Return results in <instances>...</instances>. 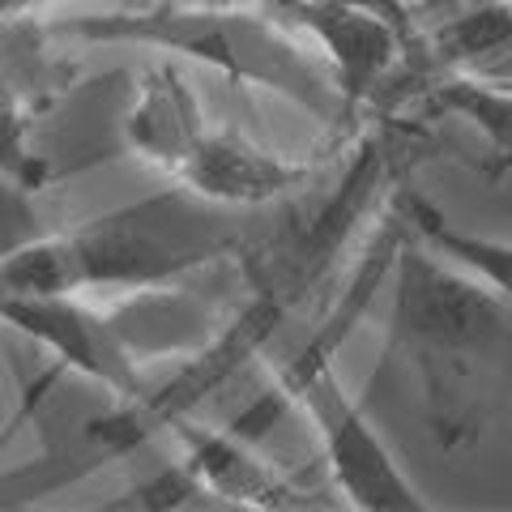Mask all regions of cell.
<instances>
[{"instance_id": "6da1fadb", "label": "cell", "mask_w": 512, "mask_h": 512, "mask_svg": "<svg viewBox=\"0 0 512 512\" xmlns=\"http://www.w3.org/2000/svg\"><path fill=\"white\" fill-rule=\"evenodd\" d=\"M384 286L389 355L419 384L427 431L444 453L470 448L512 397V303L414 239L406 218Z\"/></svg>"}, {"instance_id": "7a4b0ae2", "label": "cell", "mask_w": 512, "mask_h": 512, "mask_svg": "<svg viewBox=\"0 0 512 512\" xmlns=\"http://www.w3.org/2000/svg\"><path fill=\"white\" fill-rule=\"evenodd\" d=\"M248 235L235 210L167 184L69 231H52L0 265V295H128L239 261Z\"/></svg>"}, {"instance_id": "3957f363", "label": "cell", "mask_w": 512, "mask_h": 512, "mask_svg": "<svg viewBox=\"0 0 512 512\" xmlns=\"http://www.w3.org/2000/svg\"><path fill=\"white\" fill-rule=\"evenodd\" d=\"M52 39L128 43L205 64L239 86H261L333 120L342 94L299 30L265 0H128L120 9H90L47 22Z\"/></svg>"}, {"instance_id": "277c9868", "label": "cell", "mask_w": 512, "mask_h": 512, "mask_svg": "<svg viewBox=\"0 0 512 512\" xmlns=\"http://www.w3.org/2000/svg\"><path fill=\"white\" fill-rule=\"evenodd\" d=\"M393 252L367 274L363 291L350 286L308 346L295 350L286 363H274V384L286 393V402L303 414V423L312 427L320 457H325V470L333 478V487H338V495L346 500V508H359V512H423V508H431L427 495L397 466L393 448L380 440V431L367 419L363 402L350 397L346 380L338 376V367H333V350L346 338L350 320L363 312V303L372 299V291H380L384 278H389Z\"/></svg>"}, {"instance_id": "5b68a950", "label": "cell", "mask_w": 512, "mask_h": 512, "mask_svg": "<svg viewBox=\"0 0 512 512\" xmlns=\"http://www.w3.org/2000/svg\"><path fill=\"white\" fill-rule=\"evenodd\" d=\"M0 325L43 350L56 372L86 380L111 402H133L150 384L90 295H0Z\"/></svg>"}, {"instance_id": "8992f818", "label": "cell", "mask_w": 512, "mask_h": 512, "mask_svg": "<svg viewBox=\"0 0 512 512\" xmlns=\"http://www.w3.org/2000/svg\"><path fill=\"white\" fill-rule=\"evenodd\" d=\"M265 5H274V0H265ZM274 9L299 30V39L329 69L346 116L380 99L384 86H393L406 56H414V43L393 22L376 18V13L346 9V5H303V0L274 5Z\"/></svg>"}, {"instance_id": "52a82bcc", "label": "cell", "mask_w": 512, "mask_h": 512, "mask_svg": "<svg viewBox=\"0 0 512 512\" xmlns=\"http://www.w3.org/2000/svg\"><path fill=\"white\" fill-rule=\"evenodd\" d=\"M316 171H320L316 158L282 154L244 137L239 128L205 124L201 137L188 146L180 167L167 180L239 214V210H256V205L286 201L291 192L308 188L316 180Z\"/></svg>"}, {"instance_id": "ba28073f", "label": "cell", "mask_w": 512, "mask_h": 512, "mask_svg": "<svg viewBox=\"0 0 512 512\" xmlns=\"http://www.w3.org/2000/svg\"><path fill=\"white\" fill-rule=\"evenodd\" d=\"M167 436L180 444V466L197 483V491L218 508H303V491L269 461L256 440L231 423H201L197 414H184L167 427Z\"/></svg>"}, {"instance_id": "9c48e42d", "label": "cell", "mask_w": 512, "mask_h": 512, "mask_svg": "<svg viewBox=\"0 0 512 512\" xmlns=\"http://www.w3.org/2000/svg\"><path fill=\"white\" fill-rule=\"evenodd\" d=\"M205 124L210 120H205L192 86L184 82L180 64L163 60L141 73L133 103L124 111V146L141 163L171 175L180 167V158L188 154V146L201 137Z\"/></svg>"}, {"instance_id": "30bf717a", "label": "cell", "mask_w": 512, "mask_h": 512, "mask_svg": "<svg viewBox=\"0 0 512 512\" xmlns=\"http://www.w3.org/2000/svg\"><path fill=\"white\" fill-rule=\"evenodd\" d=\"M406 227L414 239L444 256L448 265H457L461 274H470L474 282H483L487 291H495L504 303H512V244L508 239H491V235H474L466 227H457L453 218H444L436 205H427L423 197H397Z\"/></svg>"}, {"instance_id": "8fae6325", "label": "cell", "mask_w": 512, "mask_h": 512, "mask_svg": "<svg viewBox=\"0 0 512 512\" xmlns=\"http://www.w3.org/2000/svg\"><path fill=\"white\" fill-rule=\"evenodd\" d=\"M423 107L444 111L453 120H466L487 141V150L495 158V175L512 167V86L491 82V77H478V73H461V69H436L431 86L423 90Z\"/></svg>"}, {"instance_id": "7c38bea8", "label": "cell", "mask_w": 512, "mask_h": 512, "mask_svg": "<svg viewBox=\"0 0 512 512\" xmlns=\"http://www.w3.org/2000/svg\"><path fill=\"white\" fill-rule=\"evenodd\" d=\"M52 231L56 227L39 210V188L9 171H0V265H5L13 252L30 248L35 239L52 235Z\"/></svg>"}, {"instance_id": "4fadbf2b", "label": "cell", "mask_w": 512, "mask_h": 512, "mask_svg": "<svg viewBox=\"0 0 512 512\" xmlns=\"http://www.w3.org/2000/svg\"><path fill=\"white\" fill-rule=\"evenodd\" d=\"M274 5H291V0H274ZM303 5H346V9H363V13H376V18L393 22L402 35L414 43L419 52V39H423V18L410 0H303Z\"/></svg>"}, {"instance_id": "5bb4252c", "label": "cell", "mask_w": 512, "mask_h": 512, "mask_svg": "<svg viewBox=\"0 0 512 512\" xmlns=\"http://www.w3.org/2000/svg\"><path fill=\"white\" fill-rule=\"evenodd\" d=\"M64 5V0H0V22L5 18H43V9Z\"/></svg>"}]
</instances>
